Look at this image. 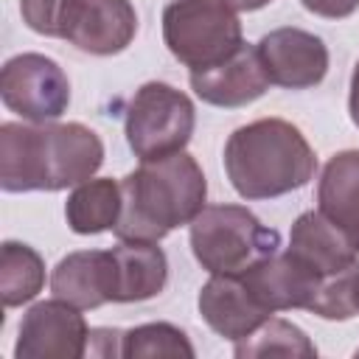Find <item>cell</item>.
Wrapping results in <instances>:
<instances>
[{
  "mask_svg": "<svg viewBox=\"0 0 359 359\" xmlns=\"http://www.w3.org/2000/svg\"><path fill=\"white\" fill-rule=\"evenodd\" d=\"M121 356L126 359H151V356L194 359V345L171 323H146V325L129 328L121 337Z\"/></svg>",
  "mask_w": 359,
  "mask_h": 359,
  "instance_id": "obj_21",
  "label": "cell"
},
{
  "mask_svg": "<svg viewBox=\"0 0 359 359\" xmlns=\"http://www.w3.org/2000/svg\"><path fill=\"white\" fill-rule=\"evenodd\" d=\"M348 109H351V121L353 126L359 129V62L353 67V76H351V95H348Z\"/></svg>",
  "mask_w": 359,
  "mask_h": 359,
  "instance_id": "obj_25",
  "label": "cell"
},
{
  "mask_svg": "<svg viewBox=\"0 0 359 359\" xmlns=\"http://www.w3.org/2000/svg\"><path fill=\"white\" fill-rule=\"evenodd\" d=\"M163 39L191 70L213 67L244 45L241 22L227 0H171L163 11Z\"/></svg>",
  "mask_w": 359,
  "mask_h": 359,
  "instance_id": "obj_5",
  "label": "cell"
},
{
  "mask_svg": "<svg viewBox=\"0 0 359 359\" xmlns=\"http://www.w3.org/2000/svg\"><path fill=\"white\" fill-rule=\"evenodd\" d=\"M0 98L25 121L48 123L67 112L70 81L53 59L42 53H20L0 70Z\"/></svg>",
  "mask_w": 359,
  "mask_h": 359,
  "instance_id": "obj_7",
  "label": "cell"
},
{
  "mask_svg": "<svg viewBox=\"0 0 359 359\" xmlns=\"http://www.w3.org/2000/svg\"><path fill=\"white\" fill-rule=\"evenodd\" d=\"M286 250L323 280L345 272L359 261V247L353 244V238L345 230H339L331 219H325L320 210L297 216Z\"/></svg>",
  "mask_w": 359,
  "mask_h": 359,
  "instance_id": "obj_14",
  "label": "cell"
},
{
  "mask_svg": "<svg viewBox=\"0 0 359 359\" xmlns=\"http://www.w3.org/2000/svg\"><path fill=\"white\" fill-rule=\"evenodd\" d=\"M59 6H62V0H20V14H22V22L34 34L53 36Z\"/></svg>",
  "mask_w": 359,
  "mask_h": 359,
  "instance_id": "obj_23",
  "label": "cell"
},
{
  "mask_svg": "<svg viewBox=\"0 0 359 359\" xmlns=\"http://www.w3.org/2000/svg\"><path fill=\"white\" fill-rule=\"evenodd\" d=\"M104 163L101 137L84 123H3L0 126V188L62 191L87 182Z\"/></svg>",
  "mask_w": 359,
  "mask_h": 359,
  "instance_id": "obj_1",
  "label": "cell"
},
{
  "mask_svg": "<svg viewBox=\"0 0 359 359\" xmlns=\"http://www.w3.org/2000/svg\"><path fill=\"white\" fill-rule=\"evenodd\" d=\"M250 294L266 309V311H289V309H306L314 303L323 278H317L309 266H303L289 250L272 252L252 266H247L241 275Z\"/></svg>",
  "mask_w": 359,
  "mask_h": 359,
  "instance_id": "obj_11",
  "label": "cell"
},
{
  "mask_svg": "<svg viewBox=\"0 0 359 359\" xmlns=\"http://www.w3.org/2000/svg\"><path fill=\"white\" fill-rule=\"evenodd\" d=\"M236 11H258V8H264L266 3H272V0H227Z\"/></svg>",
  "mask_w": 359,
  "mask_h": 359,
  "instance_id": "obj_26",
  "label": "cell"
},
{
  "mask_svg": "<svg viewBox=\"0 0 359 359\" xmlns=\"http://www.w3.org/2000/svg\"><path fill=\"white\" fill-rule=\"evenodd\" d=\"M356 356H359V351H356Z\"/></svg>",
  "mask_w": 359,
  "mask_h": 359,
  "instance_id": "obj_27",
  "label": "cell"
},
{
  "mask_svg": "<svg viewBox=\"0 0 359 359\" xmlns=\"http://www.w3.org/2000/svg\"><path fill=\"white\" fill-rule=\"evenodd\" d=\"M196 126L194 104L165 81L143 84L126 109V143L140 160H160L185 151Z\"/></svg>",
  "mask_w": 359,
  "mask_h": 359,
  "instance_id": "obj_6",
  "label": "cell"
},
{
  "mask_svg": "<svg viewBox=\"0 0 359 359\" xmlns=\"http://www.w3.org/2000/svg\"><path fill=\"white\" fill-rule=\"evenodd\" d=\"M109 252L115 272V303H137L163 292L168 280V261L154 241H121Z\"/></svg>",
  "mask_w": 359,
  "mask_h": 359,
  "instance_id": "obj_16",
  "label": "cell"
},
{
  "mask_svg": "<svg viewBox=\"0 0 359 359\" xmlns=\"http://www.w3.org/2000/svg\"><path fill=\"white\" fill-rule=\"evenodd\" d=\"M90 328L76 306L65 300H42L31 306L20 323L17 359H79L87 353Z\"/></svg>",
  "mask_w": 359,
  "mask_h": 359,
  "instance_id": "obj_9",
  "label": "cell"
},
{
  "mask_svg": "<svg viewBox=\"0 0 359 359\" xmlns=\"http://www.w3.org/2000/svg\"><path fill=\"white\" fill-rule=\"evenodd\" d=\"M53 297L76 309H98L115 303V272L109 250H81L65 255L50 275Z\"/></svg>",
  "mask_w": 359,
  "mask_h": 359,
  "instance_id": "obj_15",
  "label": "cell"
},
{
  "mask_svg": "<svg viewBox=\"0 0 359 359\" xmlns=\"http://www.w3.org/2000/svg\"><path fill=\"white\" fill-rule=\"evenodd\" d=\"M300 3L306 6V11L325 20H342L359 8V0H300Z\"/></svg>",
  "mask_w": 359,
  "mask_h": 359,
  "instance_id": "obj_24",
  "label": "cell"
},
{
  "mask_svg": "<svg viewBox=\"0 0 359 359\" xmlns=\"http://www.w3.org/2000/svg\"><path fill=\"white\" fill-rule=\"evenodd\" d=\"M121 216V182L101 177L87 180L76 185V191L67 196L65 219L73 233L79 236H95L104 230H112Z\"/></svg>",
  "mask_w": 359,
  "mask_h": 359,
  "instance_id": "obj_18",
  "label": "cell"
},
{
  "mask_svg": "<svg viewBox=\"0 0 359 359\" xmlns=\"http://www.w3.org/2000/svg\"><path fill=\"white\" fill-rule=\"evenodd\" d=\"M199 314L202 320L224 339H244L250 334H255L269 317L272 311H266L244 286V280L238 275H213L202 292H199Z\"/></svg>",
  "mask_w": 359,
  "mask_h": 359,
  "instance_id": "obj_13",
  "label": "cell"
},
{
  "mask_svg": "<svg viewBox=\"0 0 359 359\" xmlns=\"http://www.w3.org/2000/svg\"><path fill=\"white\" fill-rule=\"evenodd\" d=\"M320 213L345 230L359 247V149L334 154L317 185Z\"/></svg>",
  "mask_w": 359,
  "mask_h": 359,
  "instance_id": "obj_17",
  "label": "cell"
},
{
  "mask_svg": "<svg viewBox=\"0 0 359 359\" xmlns=\"http://www.w3.org/2000/svg\"><path fill=\"white\" fill-rule=\"evenodd\" d=\"M137 14L129 0H62L53 36L67 39L84 53L112 56L129 48Z\"/></svg>",
  "mask_w": 359,
  "mask_h": 359,
  "instance_id": "obj_8",
  "label": "cell"
},
{
  "mask_svg": "<svg viewBox=\"0 0 359 359\" xmlns=\"http://www.w3.org/2000/svg\"><path fill=\"white\" fill-rule=\"evenodd\" d=\"M317 157L297 126L280 118H261L238 126L224 143V171L244 199H272L303 188Z\"/></svg>",
  "mask_w": 359,
  "mask_h": 359,
  "instance_id": "obj_3",
  "label": "cell"
},
{
  "mask_svg": "<svg viewBox=\"0 0 359 359\" xmlns=\"http://www.w3.org/2000/svg\"><path fill=\"white\" fill-rule=\"evenodd\" d=\"M311 314L323 320H351L359 314V261L339 275L323 280L314 303L309 306Z\"/></svg>",
  "mask_w": 359,
  "mask_h": 359,
  "instance_id": "obj_22",
  "label": "cell"
},
{
  "mask_svg": "<svg viewBox=\"0 0 359 359\" xmlns=\"http://www.w3.org/2000/svg\"><path fill=\"white\" fill-rule=\"evenodd\" d=\"M278 230L241 205H205L191 222L194 258L210 275H241L255 261L278 252Z\"/></svg>",
  "mask_w": 359,
  "mask_h": 359,
  "instance_id": "obj_4",
  "label": "cell"
},
{
  "mask_svg": "<svg viewBox=\"0 0 359 359\" xmlns=\"http://www.w3.org/2000/svg\"><path fill=\"white\" fill-rule=\"evenodd\" d=\"M45 264L39 252L20 241H6L0 247V297L6 309L22 306L42 292Z\"/></svg>",
  "mask_w": 359,
  "mask_h": 359,
  "instance_id": "obj_19",
  "label": "cell"
},
{
  "mask_svg": "<svg viewBox=\"0 0 359 359\" xmlns=\"http://www.w3.org/2000/svg\"><path fill=\"white\" fill-rule=\"evenodd\" d=\"M269 84L272 81L264 70L258 48L247 42L224 62L205 70H191V90L196 93V98L227 109L252 104L269 90Z\"/></svg>",
  "mask_w": 359,
  "mask_h": 359,
  "instance_id": "obj_12",
  "label": "cell"
},
{
  "mask_svg": "<svg viewBox=\"0 0 359 359\" xmlns=\"http://www.w3.org/2000/svg\"><path fill=\"white\" fill-rule=\"evenodd\" d=\"M255 48L269 81L278 87L306 90L320 84L328 73V48L303 28H275L264 34Z\"/></svg>",
  "mask_w": 359,
  "mask_h": 359,
  "instance_id": "obj_10",
  "label": "cell"
},
{
  "mask_svg": "<svg viewBox=\"0 0 359 359\" xmlns=\"http://www.w3.org/2000/svg\"><path fill=\"white\" fill-rule=\"evenodd\" d=\"M208 196L199 163L188 151L160 160H140L121 180V216L115 222L118 241H160L174 227L191 224Z\"/></svg>",
  "mask_w": 359,
  "mask_h": 359,
  "instance_id": "obj_2",
  "label": "cell"
},
{
  "mask_svg": "<svg viewBox=\"0 0 359 359\" xmlns=\"http://www.w3.org/2000/svg\"><path fill=\"white\" fill-rule=\"evenodd\" d=\"M233 353L238 359H250V356H306V359H311V356H317V348L289 320L269 317L255 334L238 339Z\"/></svg>",
  "mask_w": 359,
  "mask_h": 359,
  "instance_id": "obj_20",
  "label": "cell"
}]
</instances>
